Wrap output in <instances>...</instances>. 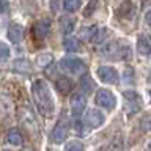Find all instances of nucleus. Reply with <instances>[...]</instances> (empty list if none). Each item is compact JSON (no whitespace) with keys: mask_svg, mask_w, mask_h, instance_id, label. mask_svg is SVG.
I'll return each instance as SVG.
<instances>
[{"mask_svg":"<svg viewBox=\"0 0 151 151\" xmlns=\"http://www.w3.org/2000/svg\"><path fill=\"white\" fill-rule=\"evenodd\" d=\"M32 91H33V98H35V104H36L38 110L42 115L47 116L50 113H54V109H55L54 98H52V93L44 80H35Z\"/></svg>","mask_w":151,"mask_h":151,"instance_id":"f257e3e1","label":"nucleus"},{"mask_svg":"<svg viewBox=\"0 0 151 151\" xmlns=\"http://www.w3.org/2000/svg\"><path fill=\"white\" fill-rule=\"evenodd\" d=\"M60 68L68 74H80L85 71V63L76 57H65L60 61Z\"/></svg>","mask_w":151,"mask_h":151,"instance_id":"f03ea898","label":"nucleus"},{"mask_svg":"<svg viewBox=\"0 0 151 151\" xmlns=\"http://www.w3.org/2000/svg\"><path fill=\"white\" fill-rule=\"evenodd\" d=\"M104 120H106V116H104L102 112L96 110V109H91V110H88L85 113L83 126L88 127V129H96V127H99L104 123Z\"/></svg>","mask_w":151,"mask_h":151,"instance_id":"7ed1b4c3","label":"nucleus"},{"mask_svg":"<svg viewBox=\"0 0 151 151\" xmlns=\"http://www.w3.org/2000/svg\"><path fill=\"white\" fill-rule=\"evenodd\" d=\"M98 106H101L107 110H112L116 106V98L113 96V93H110L109 90H99L96 93V98H94Z\"/></svg>","mask_w":151,"mask_h":151,"instance_id":"20e7f679","label":"nucleus"},{"mask_svg":"<svg viewBox=\"0 0 151 151\" xmlns=\"http://www.w3.org/2000/svg\"><path fill=\"white\" fill-rule=\"evenodd\" d=\"M98 77L102 80L104 83H112V85H116L118 80H120V76H118V71L112 66H101L98 68Z\"/></svg>","mask_w":151,"mask_h":151,"instance_id":"39448f33","label":"nucleus"},{"mask_svg":"<svg viewBox=\"0 0 151 151\" xmlns=\"http://www.w3.org/2000/svg\"><path fill=\"white\" fill-rule=\"evenodd\" d=\"M124 99H126V101H124V107L127 109L129 115H134V113L140 109V106H142V98L135 91L127 90V91H124Z\"/></svg>","mask_w":151,"mask_h":151,"instance_id":"423d86ee","label":"nucleus"},{"mask_svg":"<svg viewBox=\"0 0 151 151\" xmlns=\"http://www.w3.org/2000/svg\"><path fill=\"white\" fill-rule=\"evenodd\" d=\"M85 107H87V99H85L83 94H80V93L73 94V99H71V112H73V116L79 118L83 113Z\"/></svg>","mask_w":151,"mask_h":151,"instance_id":"0eeeda50","label":"nucleus"},{"mask_svg":"<svg viewBox=\"0 0 151 151\" xmlns=\"http://www.w3.org/2000/svg\"><path fill=\"white\" fill-rule=\"evenodd\" d=\"M68 135V121H58L57 126L54 127V132H52V142L57 145L63 143V140Z\"/></svg>","mask_w":151,"mask_h":151,"instance_id":"6e6552de","label":"nucleus"},{"mask_svg":"<svg viewBox=\"0 0 151 151\" xmlns=\"http://www.w3.org/2000/svg\"><path fill=\"white\" fill-rule=\"evenodd\" d=\"M50 32V22L42 19V21H38L35 25H33V36L36 40H44V38L49 35Z\"/></svg>","mask_w":151,"mask_h":151,"instance_id":"1a4fd4ad","label":"nucleus"},{"mask_svg":"<svg viewBox=\"0 0 151 151\" xmlns=\"http://www.w3.org/2000/svg\"><path fill=\"white\" fill-rule=\"evenodd\" d=\"M8 38L11 42H14V44L21 42L24 40V27L19 25V24H11L8 28Z\"/></svg>","mask_w":151,"mask_h":151,"instance_id":"9d476101","label":"nucleus"},{"mask_svg":"<svg viewBox=\"0 0 151 151\" xmlns=\"http://www.w3.org/2000/svg\"><path fill=\"white\" fill-rule=\"evenodd\" d=\"M137 49H139L142 55H150L151 54V41L145 35L139 36V40H137Z\"/></svg>","mask_w":151,"mask_h":151,"instance_id":"9b49d317","label":"nucleus"},{"mask_svg":"<svg viewBox=\"0 0 151 151\" xmlns=\"http://www.w3.org/2000/svg\"><path fill=\"white\" fill-rule=\"evenodd\" d=\"M13 69L17 73H30L32 71V63L25 58H17L13 61Z\"/></svg>","mask_w":151,"mask_h":151,"instance_id":"f8f14e48","label":"nucleus"},{"mask_svg":"<svg viewBox=\"0 0 151 151\" xmlns=\"http://www.w3.org/2000/svg\"><path fill=\"white\" fill-rule=\"evenodd\" d=\"M55 87L58 88L61 93H69L71 88H73V82H71L68 77L61 76V77H58V79L55 80Z\"/></svg>","mask_w":151,"mask_h":151,"instance_id":"ddd939ff","label":"nucleus"},{"mask_svg":"<svg viewBox=\"0 0 151 151\" xmlns=\"http://www.w3.org/2000/svg\"><path fill=\"white\" fill-rule=\"evenodd\" d=\"M8 142L11 145L14 146H17V145H21L22 143V135H21V132H19V129H9L8 131Z\"/></svg>","mask_w":151,"mask_h":151,"instance_id":"4468645a","label":"nucleus"},{"mask_svg":"<svg viewBox=\"0 0 151 151\" xmlns=\"http://www.w3.org/2000/svg\"><path fill=\"white\" fill-rule=\"evenodd\" d=\"M80 87H82V90H83L85 93L93 91V88H94V82H93V79L90 77L88 74H83L82 77H80Z\"/></svg>","mask_w":151,"mask_h":151,"instance_id":"2eb2a0df","label":"nucleus"},{"mask_svg":"<svg viewBox=\"0 0 151 151\" xmlns=\"http://www.w3.org/2000/svg\"><path fill=\"white\" fill-rule=\"evenodd\" d=\"M63 46H65V49L69 50V52H77L80 49V42H79L77 38H66L63 41Z\"/></svg>","mask_w":151,"mask_h":151,"instance_id":"dca6fc26","label":"nucleus"},{"mask_svg":"<svg viewBox=\"0 0 151 151\" xmlns=\"http://www.w3.org/2000/svg\"><path fill=\"white\" fill-rule=\"evenodd\" d=\"M99 30H98V27H94V25H91V27H88V28H82L80 30V38L82 40H93V38H96V33H98Z\"/></svg>","mask_w":151,"mask_h":151,"instance_id":"f3484780","label":"nucleus"},{"mask_svg":"<svg viewBox=\"0 0 151 151\" xmlns=\"http://www.w3.org/2000/svg\"><path fill=\"white\" fill-rule=\"evenodd\" d=\"M60 24H61V30H63V33H71L74 28V19L71 17H63L60 19Z\"/></svg>","mask_w":151,"mask_h":151,"instance_id":"a211bd4d","label":"nucleus"},{"mask_svg":"<svg viewBox=\"0 0 151 151\" xmlns=\"http://www.w3.org/2000/svg\"><path fill=\"white\" fill-rule=\"evenodd\" d=\"M104 151H123V142L120 137H116V139H113L110 143L106 146V150Z\"/></svg>","mask_w":151,"mask_h":151,"instance_id":"6ab92c4d","label":"nucleus"},{"mask_svg":"<svg viewBox=\"0 0 151 151\" xmlns=\"http://www.w3.org/2000/svg\"><path fill=\"white\" fill-rule=\"evenodd\" d=\"M65 151H83V143L79 142V140H73V142H69V143L66 145Z\"/></svg>","mask_w":151,"mask_h":151,"instance_id":"aec40b11","label":"nucleus"},{"mask_svg":"<svg viewBox=\"0 0 151 151\" xmlns=\"http://www.w3.org/2000/svg\"><path fill=\"white\" fill-rule=\"evenodd\" d=\"M79 0H63V5H65V9L66 11H69V13H73L76 11V9L79 8Z\"/></svg>","mask_w":151,"mask_h":151,"instance_id":"412c9836","label":"nucleus"},{"mask_svg":"<svg viewBox=\"0 0 151 151\" xmlns=\"http://www.w3.org/2000/svg\"><path fill=\"white\" fill-rule=\"evenodd\" d=\"M52 55L49 54H46V55H38L36 57V63L40 65V66H47V65H50L52 63Z\"/></svg>","mask_w":151,"mask_h":151,"instance_id":"4be33fe9","label":"nucleus"},{"mask_svg":"<svg viewBox=\"0 0 151 151\" xmlns=\"http://www.w3.org/2000/svg\"><path fill=\"white\" fill-rule=\"evenodd\" d=\"M8 57H9V47L6 44H3V42H0V63L6 61Z\"/></svg>","mask_w":151,"mask_h":151,"instance_id":"5701e85b","label":"nucleus"},{"mask_svg":"<svg viewBox=\"0 0 151 151\" xmlns=\"http://www.w3.org/2000/svg\"><path fill=\"white\" fill-rule=\"evenodd\" d=\"M134 71H132V68H126L124 69V83L126 85H132V82H134Z\"/></svg>","mask_w":151,"mask_h":151,"instance_id":"b1692460","label":"nucleus"},{"mask_svg":"<svg viewBox=\"0 0 151 151\" xmlns=\"http://www.w3.org/2000/svg\"><path fill=\"white\" fill-rule=\"evenodd\" d=\"M6 8H8V3H6V0H0V13H3Z\"/></svg>","mask_w":151,"mask_h":151,"instance_id":"393cba45","label":"nucleus"},{"mask_svg":"<svg viewBox=\"0 0 151 151\" xmlns=\"http://www.w3.org/2000/svg\"><path fill=\"white\" fill-rule=\"evenodd\" d=\"M145 19H146V22H148L150 25H151V9H150L148 13H146V16H145Z\"/></svg>","mask_w":151,"mask_h":151,"instance_id":"a878e982","label":"nucleus"},{"mask_svg":"<svg viewBox=\"0 0 151 151\" xmlns=\"http://www.w3.org/2000/svg\"><path fill=\"white\" fill-rule=\"evenodd\" d=\"M22 151H32L30 148H25V150H22Z\"/></svg>","mask_w":151,"mask_h":151,"instance_id":"bb28decb","label":"nucleus"},{"mask_svg":"<svg viewBox=\"0 0 151 151\" xmlns=\"http://www.w3.org/2000/svg\"><path fill=\"white\" fill-rule=\"evenodd\" d=\"M150 98H151V91H150Z\"/></svg>","mask_w":151,"mask_h":151,"instance_id":"cd10ccee","label":"nucleus"},{"mask_svg":"<svg viewBox=\"0 0 151 151\" xmlns=\"http://www.w3.org/2000/svg\"><path fill=\"white\" fill-rule=\"evenodd\" d=\"M3 151H8V150H3Z\"/></svg>","mask_w":151,"mask_h":151,"instance_id":"c85d7f7f","label":"nucleus"},{"mask_svg":"<svg viewBox=\"0 0 151 151\" xmlns=\"http://www.w3.org/2000/svg\"><path fill=\"white\" fill-rule=\"evenodd\" d=\"M150 148H151V145H150Z\"/></svg>","mask_w":151,"mask_h":151,"instance_id":"c756f323","label":"nucleus"}]
</instances>
